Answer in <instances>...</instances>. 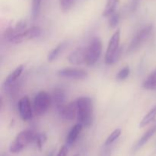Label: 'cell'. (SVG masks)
<instances>
[{"instance_id":"obj_28","label":"cell","mask_w":156,"mask_h":156,"mask_svg":"<svg viewBox=\"0 0 156 156\" xmlns=\"http://www.w3.org/2000/svg\"><path fill=\"white\" fill-rule=\"evenodd\" d=\"M73 156H80V155H79V154H76V155H73Z\"/></svg>"},{"instance_id":"obj_4","label":"cell","mask_w":156,"mask_h":156,"mask_svg":"<svg viewBox=\"0 0 156 156\" xmlns=\"http://www.w3.org/2000/svg\"><path fill=\"white\" fill-rule=\"evenodd\" d=\"M52 104V98L44 91L36 94L34 100V113L37 116H43L47 112Z\"/></svg>"},{"instance_id":"obj_2","label":"cell","mask_w":156,"mask_h":156,"mask_svg":"<svg viewBox=\"0 0 156 156\" xmlns=\"http://www.w3.org/2000/svg\"><path fill=\"white\" fill-rule=\"evenodd\" d=\"M120 30H117L114 33L108 43V48L105 53V62L108 65L114 63L118 59L120 53Z\"/></svg>"},{"instance_id":"obj_3","label":"cell","mask_w":156,"mask_h":156,"mask_svg":"<svg viewBox=\"0 0 156 156\" xmlns=\"http://www.w3.org/2000/svg\"><path fill=\"white\" fill-rule=\"evenodd\" d=\"M36 134L30 130H23L17 135L16 138L11 144L9 151L13 154L21 152L26 146L30 143L34 142Z\"/></svg>"},{"instance_id":"obj_7","label":"cell","mask_w":156,"mask_h":156,"mask_svg":"<svg viewBox=\"0 0 156 156\" xmlns=\"http://www.w3.org/2000/svg\"><path fill=\"white\" fill-rule=\"evenodd\" d=\"M41 34V30L37 26H33L28 29H26L24 32L20 34H15L10 39V42L12 44H18L22 43L24 41H28V40L36 39L39 37Z\"/></svg>"},{"instance_id":"obj_5","label":"cell","mask_w":156,"mask_h":156,"mask_svg":"<svg viewBox=\"0 0 156 156\" xmlns=\"http://www.w3.org/2000/svg\"><path fill=\"white\" fill-rule=\"evenodd\" d=\"M86 64L94 66L100 59L102 53V42L99 37H94L87 47Z\"/></svg>"},{"instance_id":"obj_15","label":"cell","mask_w":156,"mask_h":156,"mask_svg":"<svg viewBox=\"0 0 156 156\" xmlns=\"http://www.w3.org/2000/svg\"><path fill=\"white\" fill-rule=\"evenodd\" d=\"M82 128H83V126L79 123H78L77 124L75 125V126L72 128L71 130L69 133L68 136H66V146H71L76 143L78 137H79V134L82 132Z\"/></svg>"},{"instance_id":"obj_24","label":"cell","mask_w":156,"mask_h":156,"mask_svg":"<svg viewBox=\"0 0 156 156\" xmlns=\"http://www.w3.org/2000/svg\"><path fill=\"white\" fill-rule=\"evenodd\" d=\"M120 21V15L118 13L114 12V14L109 17V21H108V24H109V27L111 28H115Z\"/></svg>"},{"instance_id":"obj_16","label":"cell","mask_w":156,"mask_h":156,"mask_svg":"<svg viewBox=\"0 0 156 156\" xmlns=\"http://www.w3.org/2000/svg\"><path fill=\"white\" fill-rule=\"evenodd\" d=\"M66 43L65 42L60 43L59 44H58L55 48H53V50H51L48 53V55H47V60L49 62H53V61L56 60L59 57V55L62 53L64 49L66 48Z\"/></svg>"},{"instance_id":"obj_20","label":"cell","mask_w":156,"mask_h":156,"mask_svg":"<svg viewBox=\"0 0 156 156\" xmlns=\"http://www.w3.org/2000/svg\"><path fill=\"white\" fill-rule=\"evenodd\" d=\"M34 142L37 145V147L39 149V150H41L47 142V136L44 133H40L36 134Z\"/></svg>"},{"instance_id":"obj_1","label":"cell","mask_w":156,"mask_h":156,"mask_svg":"<svg viewBox=\"0 0 156 156\" xmlns=\"http://www.w3.org/2000/svg\"><path fill=\"white\" fill-rule=\"evenodd\" d=\"M77 120L83 126H88L93 122V103L89 97H80L76 100Z\"/></svg>"},{"instance_id":"obj_18","label":"cell","mask_w":156,"mask_h":156,"mask_svg":"<svg viewBox=\"0 0 156 156\" xmlns=\"http://www.w3.org/2000/svg\"><path fill=\"white\" fill-rule=\"evenodd\" d=\"M155 117H156V105L155 106H154L153 108H152V109H151L150 111H149V112L144 116V117L142 119V120L140 123V127L143 128L144 127V126L149 125V123H152V122L155 120Z\"/></svg>"},{"instance_id":"obj_10","label":"cell","mask_w":156,"mask_h":156,"mask_svg":"<svg viewBox=\"0 0 156 156\" xmlns=\"http://www.w3.org/2000/svg\"><path fill=\"white\" fill-rule=\"evenodd\" d=\"M86 48L82 47H78L69 55L67 59L70 64L74 66H79L86 63Z\"/></svg>"},{"instance_id":"obj_22","label":"cell","mask_w":156,"mask_h":156,"mask_svg":"<svg viewBox=\"0 0 156 156\" xmlns=\"http://www.w3.org/2000/svg\"><path fill=\"white\" fill-rule=\"evenodd\" d=\"M41 1L42 0H32L31 13L34 18H37L41 12Z\"/></svg>"},{"instance_id":"obj_19","label":"cell","mask_w":156,"mask_h":156,"mask_svg":"<svg viewBox=\"0 0 156 156\" xmlns=\"http://www.w3.org/2000/svg\"><path fill=\"white\" fill-rule=\"evenodd\" d=\"M118 2L119 0H107L106 6L103 12V16L109 18L112 14H114Z\"/></svg>"},{"instance_id":"obj_26","label":"cell","mask_w":156,"mask_h":156,"mask_svg":"<svg viewBox=\"0 0 156 156\" xmlns=\"http://www.w3.org/2000/svg\"><path fill=\"white\" fill-rule=\"evenodd\" d=\"M67 154H68V146H62L59 149L57 156H67Z\"/></svg>"},{"instance_id":"obj_25","label":"cell","mask_w":156,"mask_h":156,"mask_svg":"<svg viewBox=\"0 0 156 156\" xmlns=\"http://www.w3.org/2000/svg\"><path fill=\"white\" fill-rule=\"evenodd\" d=\"M75 3V0H59V5L63 12H68Z\"/></svg>"},{"instance_id":"obj_14","label":"cell","mask_w":156,"mask_h":156,"mask_svg":"<svg viewBox=\"0 0 156 156\" xmlns=\"http://www.w3.org/2000/svg\"><path fill=\"white\" fill-rule=\"evenodd\" d=\"M155 133H156V123L155 125H153L152 127L149 128V129H148L144 134H143V136L138 140L136 144L134 146L133 149V150L134 152H136V151H138L139 149H141V148L143 147L145 144H146V143H148V141H149V140L153 136V135Z\"/></svg>"},{"instance_id":"obj_11","label":"cell","mask_w":156,"mask_h":156,"mask_svg":"<svg viewBox=\"0 0 156 156\" xmlns=\"http://www.w3.org/2000/svg\"><path fill=\"white\" fill-rule=\"evenodd\" d=\"M59 116L62 120L66 121H72L77 117V105L76 101L70 102L69 105H66L63 109L59 112Z\"/></svg>"},{"instance_id":"obj_6","label":"cell","mask_w":156,"mask_h":156,"mask_svg":"<svg viewBox=\"0 0 156 156\" xmlns=\"http://www.w3.org/2000/svg\"><path fill=\"white\" fill-rule=\"evenodd\" d=\"M152 28H153V27L150 24V25L146 26L143 28H142L140 31L137 32L131 41L128 51L129 53H133V52H135L137 50H139L143 46V44L149 39V36L152 31Z\"/></svg>"},{"instance_id":"obj_12","label":"cell","mask_w":156,"mask_h":156,"mask_svg":"<svg viewBox=\"0 0 156 156\" xmlns=\"http://www.w3.org/2000/svg\"><path fill=\"white\" fill-rule=\"evenodd\" d=\"M52 104H53L55 108L58 113L63 109L66 106V93L62 88H55L52 94Z\"/></svg>"},{"instance_id":"obj_23","label":"cell","mask_w":156,"mask_h":156,"mask_svg":"<svg viewBox=\"0 0 156 156\" xmlns=\"http://www.w3.org/2000/svg\"><path fill=\"white\" fill-rule=\"evenodd\" d=\"M129 73H130V69L129 66H125L122 69L119 71L117 75V81H123L129 76Z\"/></svg>"},{"instance_id":"obj_8","label":"cell","mask_w":156,"mask_h":156,"mask_svg":"<svg viewBox=\"0 0 156 156\" xmlns=\"http://www.w3.org/2000/svg\"><path fill=\"white\" fill-rule=\"evenodd\" d=\"M57 76L61 78H65L75 80H83L88 76L86 71L77 68H65L57 71Z\"/></svg>"},{"instance_id":"obj_13","label":"cell","mask_w":156,"mask_h":156,"mask_svg":"<svg viewBox=\"0 0 156 156\" xmlns=\"http://www.w3.org/2000/svg\"><path fill=\"white\" fill-rule=\"evenodd\" d=\"M23 70H24V66L21 65L17 67L9 76L5 79L4 83H3V88H5V90H11L12 88V87L15 85V84L16 83L17 80L20 78L21 75L22 74Z\"/></svg>"},{"instance_id":"obj_27","label":"cell","mask_w":156,"mask_h":156,"mask_svg":"<svg viewBox=\"0 0 156 156\" xmlns=\"http://www.w3.org/2000/svg\"><path fill=\"white\" fill-rule=\"evenodd\" d=\"M139 3V0H133L132 3V9L133 10H135L136 8L137 5Z\"/></svg>"},{"instance_id":"obj_9","label":"cell","mask_w":156,"mask_h":156,"mask_svg":"<svg viewBox=\"0 0 156 156\" xmlns=\"http://www.w3.org/2000/svg\"><path fill=\"white\" fill-rule=\"evenodd\" d=\"M18 111L20 116L24 121H29L33 117V111L30 100L27 96L21 98L18 102Z\"/></svg>"},{"instance_id":"obj_17","label":"cell","mask_w":156,"mask_h":156,"mask_svg":"<svg viewBox=\"0 0 156 156\" xmlns=\"http://www.w3.org/2000/svg\"><path fill=\"white\" fill-rule=\"evenodd\" d=\"M143 87L147 90H156V69L152 72L145 79L143 83Z\"/></svg>"},{"instance_id":"obj_21","label":"cell","mask_w":156,"mask_h":156,"mask_svg":"<svg viewBox=\"0 0 156 156\" xmlns=\"http://www.w3.org/2000/svg\"><path fill=\"white\" fill-rule=\"evenodd\" d=\"M121 135V129H116L110 134L109 136L107 138L106 141H105V146H109L111 143H114L115 140H117V139L120 137V136Z\"/></svg>"}]
</instances>
